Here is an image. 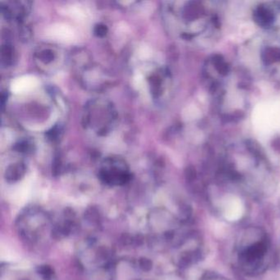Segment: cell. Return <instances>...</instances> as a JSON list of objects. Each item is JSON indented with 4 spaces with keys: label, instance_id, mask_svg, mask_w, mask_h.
Listing matches in <instances>:
<instances>
[{
    "label": "cell",
    "instance_id": "cell-1",
    "mask_svg": "<svg viewBox=\"0 0 280 280\" xmlns=\"http://www.w3.org/2000/svg\"><path fill=\"white\" fill-rule=\"evenodd\" d=\"M270 240L258 227H249L240 233L236 255L240 269L248 275H257L266 269L270 261Z\"/></svg>",
    "mask_w": 280,
    "mask_h": 280
},
{
    "label": "cell",
    "instance_id": "cell-2",
    "mask_svg": "<svg viewBox=\"0 0 280 280\" xmlns=\"http://www.w3.org/2000/svg\"><path fill=\"white\" fill-rule=\"evenodd\" d=\"M200 280H228L225 277L216 273H206L201 277Z\"/></svg>",
    "mask_w": 280,
    "mask_h": 280
},
{
    "label": "cell",
    "instance_id": "cell-3",
    "mask_svg": "<svg viewBox=\"0 0 280 280\" xmlns=\"http://www.w3.org/2000/svg\"><path fill=\"white\" fill-rule=\"evenodd\" d=\"M140 264H141V268L145 270H148L151 268V262L147 259H143V260H141Z\"/></svg>",
    "mask_w": 280,
    "mask_h": 280
}]
</instances>
